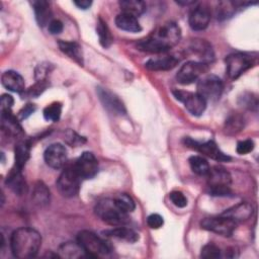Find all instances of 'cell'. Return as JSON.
<instances>
[{
    "label": "cell",
    "mask_w": 259,
    "mask_h": 259,
    "mask_svg": "<svg viewBox=\"0 0 259 259\" xmlns=\"http://www.w3.org/2000/svg\"><path fill=\"white\" fill-rule=\"evenodd\" d=\"M181 37V29L175 22L159 26L149 37L138 42L139 50L154 54L165 53L175 47Z\"/></svg>",
    "instance_id": "cell-1"
},
{
    "label": "cell",
    "mask_w": 259,
    "mask_h": 259,
    "mask_svg": "<svg viewBox=\"0 0 259 259\" xmlns=\"http://www.w3.org/2000/svg\"><path fill=\"white\" fill-rule=\"evenodd\" d=\"M40 246L41 236L32 228H19L11 235L10 248L16 258L28 259L36 256Z\"/></svg>",
    "instance_id": "cell-2"
},
{
    "label": "cell",
    "mask_w": 259,
    "mask_h": 259,
    "mask_svg": "<svg viewBox=\"0 0 259 259\" xmlns=\"http://www.w3.org/2000/svg\"><path fill=\"white\" fill-rule=\"evenodd\" d=\"M96 215L110 226H123L130 222L128 213L118 206L115 199L103 198L95 205Z\"/></svg>",
    "instance_id": "cell-3"
},
{
    "label": "cell",
    "mask_w": 259,
    "mask_h": 259,
    "mask_svg": "<svg viewBox=\"0 0 259 259\" xmlns=\"http://www.w3.org/2000/svg\"><path fill=\"white\" fill-rule=\"evenodd\" d=\"M207 176L208 193L213 196H227L232 193L230 185L231 174L223 167L215 166L209 169Z\"/></svg>",
    "instance_id": "cell-4"
},
{
    "label": "cell",
    "mask_w": 259,
    "mask_h": 259,
    "mask_svg": "<svg viewBox=\"0 0 259 259\" xmlns=\"http://www.w3.org/2000/svg\"><path fill=\"white\" fill-rule=\"evenodd\" d=\"M77 242L89 257H97L101 254H107L110 251L105 241H103L95 233L88 230L79 232L77 235Z\"/></svg>",
    "instance_id": "cell-5"
},
{
    "label": "cell",
    "mask_w": 259,
    "mask_h": 259,
    "mask_svg": "<svg viewBox=\"0 0 259 259\" xmlns=\"http://www.w3.org/2000/svg\"><path fill=\"white\" fill-rule=\"evenodd\" d=\"M81 177L77 173L74 165L65 168L57 180V187L65 197L75 196L80 189Z\"/></svg>",
    "instance_id": "cell-6"
},
{
    "label": "cell",
    "mask_w": 259,
    "mask_h": 259,
    "mask_svg": "<svg viewBox=\"0 0 259 259\" xmlns=\"http://www.w3.org/2000/svg\"><path fill=\"white\" fill-rule=\"evenodd\" d=\"M254 65V59L244 53L231 54L226 58V68L231 79L239 78Z\"/></svg>",
    "instance_id": "cell-7"
},
{
    "label": "cell",
    "mask_w": 259,
    "mask_h": 259,
    "mask_svg": "<svg viewBox=\"0 0 259 259\" xmlns=\"http://www.w3.org/2000/svg\"><path fill=\"white\" fill-rule=\"evenodd\" d=\"M224 86L222 80L215 75H207L199 80L197 84V94L206 102L217 101L220 99Z\"/></svg>",
    "instance_id": "cell-8"
},
{
    "label": "cell",
    "mask_w": 259,
    "mask_h": 259,
    "mask_svg": "<svg viewBox=\"0 0 259 259\" xmlns=\"http://www.w3.org/2000/svg\"><path fill=\"white\" fill-rule=\"evenodd\" d=\"M237 225L238 224L235 221L223 214L219 217L205 218L200 223L202 229L225 237L232 236L237 228Z\"/></svg>",
    "instance_id": "cell-9"
},
{
    "label": "cell",
    "mask_w": 259,
    "mask_h": 259,
    "mask_svg": "<svg viewBox=\"0 0 259 259\" xmlns=\"http://www.w3.org/2000/svg\"><path fill=\"white\" fill-rule=\"evenodd\" d=\"M207 70V64L203 62L188 61L183 64L176 74V80L182 85H188L196 81Z\"/></svg>",
    "instance_id": "cell-10"
},
{
    "label": "cell",
    "mask_w": 259,
    "mask_h": 259,
    "mask_svg": "<svg viewBox=\"0 0 259 259\" xmlns=\"http://www.w3.org/2000/svg\"><path fill=\"white\" fill-rule=\"evenodd\" d=\"M184 144L193 149L198 151L199 153H202L203 155L219 161V162H229L231 160V157L226 155L225 153H223L220 148L218 147V145L213 142V141H207L204 143H198L190 138H185L184 139Z\"/></svg>",
    "instance_id": "cell-11"
},
{
    "label": "cell",
    "mask_w": 259,
    "mask_h": 259,
    "mask_svg": "<svg viewBox=\"0 0 259 259\" xmlns=\"http://www.w3.org/2000/svg\"><path fill=\"white\" fill-rule=\"evenodd\" d=\"M173 94L176 99L183 102L185 108L195 116H199L206 108V101L197 93H190L181 90H174Z\"/></svg>",
    "instance_id": "cell-12"
},
{
    "label": "cell",
    "mask_w": 259,
    "mask_h": 259,
    "mask_svg": "<svg viewBox=\"0 0 259 259\" xmlns=\"http://www.w3.org/2000/svg\"><path fill=\"white\" fill-rule=\"evenodd\" d=\"M74 167L81 179H91L98 172V161L91 152H84L76 160Z\"/></svg>",
    "instance_id": "cell-13"
},
{
    "label": "cell",
    "mask_w": 259,
    "mask_h": 259,
    "mask_svg": "<svg viewBox=\"0 0 259 259\" xmlns=\"http://www.w3.org/2000/svg\"><path fill=\"white\" fill-rule=\"evenodd\" d=\"M44 158L48 166L53 169H61L65 166L68 159L67 149L60 143H55L49 146L45 153Z\"/></svg>",
    "instance_id": "cell-14"
},
{
    "label": "cell",
    "mask_w": 259,
    "mask_h": 259,
    "mask_svg": "<svg viewBox=\"0 0 259 259\" xmlns=\"http://www.w3.org/2000/svg\"><path fill=\"white\" fill-rule=\"evenodd\" d=\"M96 92H97L98 97H99L101 103L103 104L104 108H106L109 112H111L113 114H117V115L126 113L123 102L119 99V97L117 95L112 93L110 90H108L106 88L98 87Z\"/></svg>",
    "instance_id": "cell-15"
},
{
    "label": "cell",
    "mask_w": 259,
    "mask_h": 259,
    "mask_svg": "<svg viewBox=\"0 0 259 259\" xmlns=\"http://www.w3.org/2000/svg\"><path fill=\"white\" fill-rule=\"evenodd\" d=\"M210 20V11L204 5L195 6L189 13L188 22L193 30H203Z\"/></svg>",
    "instance_id": "cell-16"
},
{
    "label": "cell",
    "mask_w": 259,
    "mask_h": 259,
    "mask_svg": "<svg viewBox=\"0 0 259 259\" xmlns=\"http://www.w3.org/2000/svg\"><path fill=\"white\" fill-rule=\"evenodd\" d=\"M253 212H254V208H253L252 204H250L249 202H240V203L228 208L222 214L232 219L237 224H239V223L249 220L252 217Z\"/></svg>",
    "instance_id": "cell-17"
},
{
    "label": "cell",
    "mask_w": 259,
    "mask_h": 259,
    "mask_svg": "<svg viewBox=\"0 0 259 259\" xmlns=\"http://www.w3.org/2000/svg\"><path fill=\"white\" fill-rule=\"evenodd\" d=\"M1 82L6 89L12 92L21 93L25 90L24 79L19 73L13 70L5 71L1 76Z\"/></svg>",
    "instance_id": "cell-18"
},
{
    "label": "cell",
    "mask_w": 259,
    "mask_h": 259,
    "mask_svg": "<svg viewBox=\"0 0 259 259\" xmlns=\"http://www.w3.org/2000/svg\"><path fill=\"white\" fill-rule=\"evenodd\" d=\"M7 186L17 195H22L26 192L27 185L25 179L21 173V170L13 167L6 178Z\"/></svg>",
    "instance_id": "cell-19"
},
{
    "label": "cell",
    "mask_w": 259,
    "mask_h": 259,
    "mask_svg": "<svg viewBox=\"0 0 259 259\" xmlns=\"http://www.w3.org/2000/svg\"><path fill=\"white\" fill-rule=\"evenodd\" d=\"M179 63V59L174 56H165L150 59L146 62L145 67L151 71H168L173 69Z\"/></svg>",
    "instance_id": "cell-20"
},
{
    "label": "cell",
    "mask_w": 259,
    "mask_h": 259,
    "mask_svg": "<svg viewBox=\"0 0 259 259\" xmlns=\"http://www.w3.org/2000/svg\"><path fill=\"white\" fill-rule=\"evenodd\" d=\"M1 127L2 131L10 137H18L22 134V127L11 111L1 112Z\"/></svg>",
    "instance_id": "cell-21"
},
{
    "label": "cell",
    "mask_w": 259,
    "mask_h": 259,
    "mask_svg": "<svg viewBox=\"0 0 259 259\" xmlns=\"http://www.w3.org/2000/svg\"><path fill=\"white\" fill-rule=\"evenodd\" d=\"M60 50L66 54L69 58L74 60L80 66L83 65V51L81 46L76 41L59 40L58 42Z\"/></svg>",
    "instance_id": "cell-22"
},
{
    "label": "cell",
    "mask_w": 259,
    "mask_h": 259,
    "mask_svg": "<svg viewBox=\"0 0 259 259\" xmlns=\"http://www.w3.org/2000/svg\"><path fill=\"white\" fill-rule=\"evenodd\" d=\"M115 25L119 29L128 31V32H139L142 30V27L138 21V18L123 12L116 15Z\"/></svg>",
    "instance_id": "cell-23"
},
{
    "label": "cell",
    "mask_w": 259,
    "mask_h": 259,
    "mask_svg": "<svg viewBox=\"0 0 259 259\" xmlns=\"http://www.w3.org/2000/svg\"><path fill=\"white\" fill-rule=\"evenodd\" d=\"M32 7L35 14V19L39 26L49 25V23L52 21V11L50 8V4L47 1L40 0V1H32Z\"/></svg>",
    "instance_id": "cell-24"
},
{
    "label": "cell",
    "mask_w": 259,
    "mask_h": 259,
    "mask_svg": "<svg viewBox=\"0 0 259 259\" xmlns=\"http://www.w3.org/2000/svg\"><path fill=\"white\" fill-rule=\"evenodd\" d=\"M58 253L59 256L63 258H80L83 256H87L86 252L78 242H67L62 244L59 248Z\"/></svg>",
    "instance_id": "cell-25"
},
{
    "label": "cell",
    "mask_w": 259,
    "mask_h": 259,
    "mask_svg": "<svg viewBox=\"0 0 259 259\" xmlns=\"http://www.w3.org/2000/svg\"><path fill=\"white\" fill-rule=\"evenodd\" d=\"M31 198L33 202L38 206H46L47 204H49L51 199L50 189L44 182L38 181L33 186Z\"/></svg>",
    "instance_id": "cell-26"
},
{
    "label": "cell",
    "mask_w": 259,
    "mask_h": 259,
    "mask_svg": "<svg viewBox=\"0 0 259 259\" xmlns=\"http://www.w3.org/2000/svg\"><path fill=\"white\" fill-rule=\"evenodd\" d=\"M29 151H30V146L27 141L20 140L17 142L15 145L14 153H15V164L14 167L22 170L23 166L27 162L29 158Z\"/></svg>",
    "instance_id": "cell-27"
},
{
    "label": "cell",
    "mask_w": 259,
    "mask_h": 259,
    "mask_svg": "<svg viewBox=\"0 0 259 259\" xmlns=\"http://www.w3.org/2000/svg\"><path fill=\"white\" fill-rule=\"evenodd\" d=\"M244 117L239 113H233L226 119L224 131L228 136H235L244 128Z\"/></svg>",
    "instance_id": "cell-28"
},
{
    "label": "cell",
    "mask_w": 259,
    "mask_h": 259,
    "mask_svg": "<svg viewBox=\"0 0 259 259\" xmlns=\"http://www.w3.org/2000/svg\"><path fill=\"white\" fill-rule=\"evenodd\" d=\"M119 7L123 13L138 17L146 11V4L141 0H122L119 1Z\"/></svg>",
    "instance_id": "cell-29"
},
{
    "label": "cell",
    "mask_w": 259,
    "mask_h": 259,
    "mask_svg": "<svg viewBox=\"0 0 259 259\" xmlns=\"http://www.w3.org/2000/svg\"><path fill=\"white\" fill-rule=\"evenodd\" d=\"M106 235L120 239V240H124L128 243H135L139 240V234L136 233L133 229L130 228H125L122 226H117L116 228H113L111 230H108L106 232H104Z\"/></svg>",
    "instance_id": "cell-30"
},
{
    "label": "cell",
    "mask_w": 259,
    "mask_h": 259,
    "mask_svg": "<svg viewBox=\"0 0 259 259\" xmlns=\"http://www.w3.org/2000/svg\"><path fill=\"white\" fill-rule=\"evenodd\" d=\"M191 170L200 176H206L209 172V164L207 160L201 156H191L188 160Z\"/></svg>",
    "instance_id": "cell-31"
},
{
    "label": "cell",
    "mask_w": 259,
    "mask_h": 259,
    "mask_svg": "<svg viewBox=\"0 0 259 259\" xmlns=\"http://www.w3.org/2000/svg\"><path fill=\"white\" fill-rule=\"evenodd\" d=\"M96 32H97L100 45L104 48L110 47V45L112 44L113 37L111 35V32H110L106 22L104 20H102L101 18H99L96 23Z\"/></svg>",
    "instance_id": "cell-32"
},
{
    "label": "cell",
    "mask_w": 259,
    "mask_h": 259,
    "mask_svg": "<svg viewBox=\"0 0 259 259\" xmlns=\"http://www.w3.org/2000/svg\"><path fill=\"white\" fill-rule=\"evenodd\" d=\"M191 49L193 50V52L198 54L201 57V59H203V63H206L213 58L212 50L209 44H207L204 40H201V39L194 40L191 46Z\"/></svg>",
    "instance_id": "cell-33"
},
{
    "label": "cell",
    "mask_w": 259,
    "mask_h": 259,
    "mask_svg": "<svg viewBox=\"0 0 259 259\" xmlns=\"http://www.w3.org/2000/svg\"><path fill=\"white\" fill-rule=\"evenodd\" d=\"M62 113V104L60 102H53L44 109V117L46 120L58 121Z\"/></svg>",
    "instance_id": "cell-34"
},
{
    "label": "cell",
    "mask_w": 259,
    "mask_h": 259,
    "mask_svg": "<svg viewBox=\"0 0 259 259\" xmlns=\"http://www.w3.org/2000/svg\"><path fill=\"white\" fill-rule=\"evenodd\" d=\"M114 199H115L116 203L118 204V206L120 208H122L124 211H126L127 213L132 212L136 207V204H135V201L133 200V198L130 195L125 194V193L119 194Z\"/></svg>",
    "instance_id": "cell-35"
},
{
    "label": "cell",
    "mask_w": 259,
    "mask_h": 259,
    "mask_svg": "<svg viewBox=\"0 0 259 259\" xmlns=\"http://www.w3.org/2000/svg\"><path fill=\"white\" fill-rule=\"evenodd\" d=\"M220 256H221L220 248L212 243H208L204 245L200 252V257L204 259H215V258H219Z\"/></svg>",
    "instance_id": "cell-36"
},
{
    "label": "cell",
    "mask_w": 259,
    "mask_h": 259,
    "mask_svg": "<svg viewBox=\"0 0 259 259\" xmlns=\"http://www.w3.org/2000/svg\"><path fill=\"white\" fill-rule=\"evenodd\" d=\"M235 6L232 1H224L220 2L218 6V17L219 18H227L234 13Z\"/></svg>",
    "instance_id": "cell-37"
},
{
    "label": "cell",
    "mask_w": 259,
    "mask_h": 259,
    "mask_svg": "<svg viewBox=\"0 0 259 259\" xmlns=\"http://www.w3.org/2000/svg\"><path fill=\"white\" fill-rule=\"evenodd\" d=\"M169 198L177 207H185L187 205V198L181 191H172L169 194Z\"/></svg>",
    "instance_id": "cell-38"
},
{
    "label": "cell",
    "mask_w": 259,
    "mask_h": 259,
    "mask_svg": "<svg viewBox=\"0 0 259 259\" xmlns=\"http://www.w3.org/2000/svg\"><path fill=\"white\" fill-rule=\"evenodd\" d=\"M254 149V143L252 140H244V141H240L237 144V153L240 155H246L248 153H250L252 150Z\"/></svg>",
    "instance_id": "cell-39"
},
{
    "label": "cell",
    "mask_w": 259,
    "mask_h": 259,
    "mask_svg": "<svg viewBox=\"0 0 259 259\" xmlns=\"http://www.w3.org/2000/svg\"><path fill=\"white\" fill-rule=\"evenodd\" d=\"M13 103H14V100H13V97L11 95L3 94L1 96V100H0L1 112H9V111H11Z\"/></svg>",
    "instance_id": "cell-40"
},
{
    "label": "cell",
    "mask_w": 259,
    "mask_h": 259,
    "mask_svg": "<svg viewBox=\"0 0 259 259\" xmlns=\"http://www.w3.org/2000/svg\"><path fill=\"white\" fill-rule=\"evenodd\" d=\"M147 224L151 229H159L163 226L164 220L158 213H152L147 219Z\"/></svg>",
    "instance_id": "cell-41"
},
{
    "label": "cell",
    "mask_w": 259,
    "mask_h": 259,
    "mask_svg": "<svg viewBox=\"0 0 259 259\" xmlns=\"http://www.w3.org/2000/svg\"><path fill=\"white\" fill-rule=\"evenodd\" d=\"M47 87V83L46 81H37L32 87H30L27 91V95L29 97H35L37 95H39Z\"/></svg>",
    "instance_id": "cell-42"
},
{
    "label": "cell",
    "mask_w": 259,
    "mask_h": 259,
    "mask_svg": "<svg viewBox=\"0 0 259 259\" xmlns=\"http://www.w3.org/2000/svg\"><path fill=\"white\" fill-rule=\"evenodd\" d=\"M63 28H64V25H63V22L59 19H53L49 25H48V29L49 31L52 33V34H59L63 31Z\"/></svg>",
    "instance_id": "cell-43"
},
{
    "label": "cell",
    "mask_w": 259,
    "mask_h": 259,
    "mask_svg": "<svg viewBox=\"0 0 259 259\" xmlns=\"http://www.w3.org/2000/svg\"><path fill=\"white\" fill-rule=\"evenodd\" d=\"M67 138V142L70 144V145H73V146H77V145H79L80 143L82 144L83 142H85V140L82 138V137H80V136H78L76 133H74V132H72V131H69L68 133H67V136H66Z\"/></svg>",
    "instance_id": "cell-44"
},
{
    "label": "cell",
    "mask_w": 259,
    "mask_h": 259,
    "mask_svg": "<svg viewBox=\"0 0 259 259\" xmlns=\"http://www.w3.org/2000/svg\"><path fill=\"white\" fill-rule=\"evenodd\" d=\"M34 110H35L34 104H31V103L26 104V105L18 112V118H19V120H23V119L27 118Z\"/></svg>",
    "instance_id": "cell-45"
},
{
    "label": "cell",
    "mask_w": 259,
    "mask_h": 259,
    "mask_svg": "<svg viewBox=\"0 0 259 259\" xmlns=\"http://www.w3.org/2000/svg\"><path fill=\"white\" fill-rule=\"evenodd\" d=\"M74 4L80 9H87L91 6L92 2L88 0H79V1H74Z\"/></svg>",
    "instance_id": "cell-46"
}]
</instances>
